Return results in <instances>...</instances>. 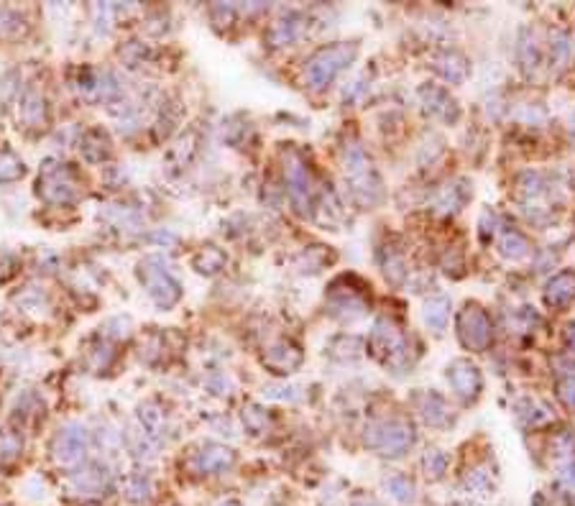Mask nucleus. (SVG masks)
<instances>
[{
    "label": "nucleus",
    "instance_id": "nucleus-1",
    "mask_svg": "<svg viewBox=\"0 0 575 506\" xmlns=\"http://www.w3.org/2000/svg\"><path fill=\"white\" fill-rule=\"evenodd\" d=\"M353 57H356V46L348 44L327 46V49H322V52L312 57V62L307 67V79H310L312 87H325Z\"/></svg>",
    "mask_w": 575,
    "mask_h": 506
},
{
    "label": "nucleus",
    "instance_id": "nucleus-2",
    "mask_svg": "<svg viewBox=\"0 0 575 506\" xmlns=\"http://www.w3.org/2000/svg\"><path fill=\"white\" fill-rule=\"evenodd\" d=\"M366 440L371 448L381 450L383 455H399L412 445V429L402 422H389L381 427H371Z\"/></svg>",
    "mask_w": 575,
    "mask_h": 506
},
{
    "label": "nucleus",
    "instance_id": "nucleus-12",
    "mask_svg": "<svg viewBox=\"0 0 575 506\" xmlns=\"http://www.w3.org/2000/svg\"><path fill=\"white\" fill-rule=\"evenodd\" d=\"M570 343L575 346V327H570Z\"/></svg>",
    "mask_w": 575,
    "mask_h": 506
},
{
    "label": "nucleus",
    "instance_id": "nucleus-5",
    "mask_svg": "<svg viewBox=\"0 0 575 506\" xmlns=\"http://www.w3.org/2000/svg\"><path fill=\"white\" fill-rule=\"evenodd\" d=\"M575 297V274L562 271L547 284V302L549 304H565Z\"/></svg>",
    "mask_w": 575,
    "mask_h": 506
},
{
    "label": "nucleus",
    "instance_id": "nucleus-9",
    "mask_svg": "<svg viewBox=\"0 0 575 506\" xmlns=\"http://www.w3.org/2000/svg\"><path fill=\"white\" fill-rule=\"evenodd\" d=\"M504 253L506 256H524V253H527V241H524L522 236H517V233H514V236H506V241H504Z\"/></svg>",
    "mask_w": 575,
    "mask_h": 506
},
{
    "label": "nucleus",
    "instance_id": "nucleus-10",
    "mask_svg": "<svg viewBox=\"0 0 575 506\" xmlns=\"http://www.w3.org/2000/svg\"><path fill=\"white\" fill-rule=\"evenodd\" d=\"M425 468H427V475H432V478L442 475V471H445V455H440L437 450H432V453L425 458Z\"/></svg>",
    "mask_w": 575,
    "mask_h": 506
},
{
    "label": "nucleus",
    "instance_id": "nucleus-6",
    "mask_svg": "<svg viewBox=\"0 0 575 506\" xmlns=\"http://www.w3.org/2000/svg\"><path fill=\"white\" fill-rule=\"evenodd\" d=\"M447 307H450V304H447L445 297H437V299L429 302L427 309H425V317H427L429 325L440 330V327L445 325V320H447Z\"/></svg>",
    "mask_w": 575,
    "mask_h": 506
},
{
    "label": "nucleus",
    "instance_id": "nucleus-8",
    "mask_svg": "<svg viewBox=\"0 0 575 506\" xmlns=\"http://www.w3.org/2000/svg\"><path fill=\"white\" fill-rule=\"evenodd\" d=\"M228 463H230L228 450L215 448V450H207V453H202V466H204V471H215V468H223V466H228Z\"/></svg>",
    "mask_w": 575,
    "mask_h": 506
},
{
    "label": "nucleus",
    "instance_id": "nucleus-11",
    "mask_svg": "<svg viewBox=\"0 0 575 506\" xmlns=\"http://www.w3.org/2000/svg\"><path fill=\"white\" fill-rule=\"evenodd\" d=\"M562 478L568 480V483H573L575 486V463H570L568 468H565V471H562Z\"/></svg>",
    "mask_w": 575,
    "mask_h": 506
},
{
    "label": "nucleus",
    "instance_id": "nucleus-13",
    "mask_svg": "<svg viewBox=\"0 0 575 506\" xmlns=\"http://www.w3.org/2000/svg\"><path fill=\"white\" fill-rule=\"evenodd\" d=\"M358 506H373V504H358Z\"/></svg>",
    "mask_w": 575,
    "mask_h": 506
},
{
    "label": "nucleus",
    "instance_id": "nucleus-7",
    "mask_svg": "<svg viewBox=\"0 0 575 506\" xmlns=\"http://www.w3.org/2000/svg\"><path fill=\"white\" fill-rule=\"evenodd\" d=\"M386 488L391 491V496H394L396 501H409L412 496H415V486L409 483V478H404V475H394V478L386 480Z\"/></svg>",
    "mask_w": 575,
    "mask_h": 506
},
{
    "label": "nucleus",
    "instance_id": "nucleus-4",
    "mask_svg": "<svg viewBox=\"0 0 575 506\" xmlns=\"http://www.w3.org/2000/svg\"><path fill=\"white\" fill-rule=\"evenodd\" d=\"M447 378H450V384H453V389L458 391L460 397H476L481 389V376H478V368L471 363H466V361H455L453 365H450V373H447Z\"/></svg>",
    "mask_w": 575,
    "mask_h": 506
},
{
    "label": "nucleus",
    "instance_id": "nucleus-3",
    "mask_svg": "<svg viewBox=\"0 0 575 506\" xmlns=\"http://www.w3.org/2000/svg\"><path fill=\"white\" fill-rule=\"evenodd\" d=\"M460 338L473 351H483L491 340V322L486 317L483 309L466 307L460 314Z\"/></svg>",
    "mask_w": 575,
    "mask_h": 506
}]
</instances>
